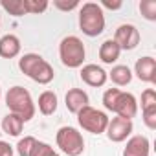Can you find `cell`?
I'll use <instances>...</instances> for the list:
<instances>
[{
	"label": "cell",
	"mask_w": 156,
	"mask_h": 156,
	"mask_svg": "<svg viewBox=\"0 0 156 156\" xmlns=\"http://www.w3.org/2000/svg\"><path fill=\"white\" fill-rule=\"evenodd\" d=\"M103 107L114 112L119 118L132 119L138 114V99L130 92H123L119 88H108L103 94Z\"/></svg>",
	"instance_id": "obj_1"
},
{
	"label": "cell",
	"mask_w": 156,
	"mask_h": 156,
	"mask_svg": "<svg viewBox=\"0 0 156 156\" xmlns=\"http://www.w3.org/2000/svg\"><path fill=\"white\" fill-rule=\"evenodd\" d=\"M6 105H8L9 112L11 114H17L24 123L30 121V119H33L35 110H37V107L33 103V98L28 92V88L19 87V85L17 87H11L6 92Z\"/></svg>",
	"instance_id": "obj_2"
},
{
	"label": "cell",
	"mask_w": 156,
	"mask_h": 156,
	"mask_svg": "<svg viewBox=\"0 0 156 156\" xmlns=\"http://www.w3.org/2000/svg\"><path fill=\"white\" fill-rule=\"evenodd\" d=\"M79 28L87 37H98L105 31V13L99 4L85 2L79 6Z\"/></svg>",
	"instance_id": "obj_3"
},
{
	"label": "cell",
	"mask_w": 156,
	"mask_h": 156,
	"mask_svg": "<svg viewBox=\"0 0 156 156\" xmlns=\"http://www.w3.org/2000/svg\"><path fill=\"white\" fill-rule=\"evenodd\" d=\"M87 57L85 44L79 37L68 35L59 44V59L66 68H81Z\"/></svg>",
	"instance_id": "obj_4"
},
{
	"label": "cell",
	"mask_w": 156,
	"mask_h": 156,
	"mask_svg": "<svg viewBox=\"0 0 156 156\" xmlns=\"http://www.w3.org/2000/svg\"><path fill=\"white\" fill-rule=\"evenodd\" d=\"M55 141L66 156H81L85 151L83 134L75 127H61L55 134Z\"/></svg>",
	"instance_id": "obj_5"
},
{
	"label": "cell",
	"mask_w": 156,
	"mask_h": 156,
	"mask_svg": "<svg viewBox=\"0 0 156 156\" xmlns=\"http://www.w3.org/2000/svg\"><path fill=\"white\" fill-rule=\"evenodd\" d=\"M75 116H77L79 127L83 130L90 132V134H103L107 130V125H108V119H110L103 110H98V108H94L90 105L81 108Z\"/></svg>",
	"instance_id": "obj_6"
},
{
	"label": "cell",
	"mask_w": 156,
	"mask_h": 156,
	"mask_svg": "<svg viewBox=\"0 0 156 156\" xmlns=\"http://www.w3.org/2000/svg\"><path fill=\"white\" fill-rule=\"evenodd\" d=\"M132 130H134L132 119H125V118L116 116V118L108 119V125H107L105 134H107V138H108L110 141L121 143V141H125L127 138H130Z\"/></svg>",
	"instance_id": "obj_7"
},
{
	"label": "cell",
	"mask_w": 156,
	"mask_h": 156,
	"mask_svg": "<svg viewBox=\"0 0 156 156\" xmlns=\"http://www.w3.org/2000/svg\"><path fill=\"white\" fill-rule=\"evenodd\" d=\"M114 41L121 51L123 50L130 51L140 44V30L134 24H121V26H118V30L114 33Z\"/></svg>",
	"instance_id": "obj_8"
},
{
	"label": "cell",
	"mask_w": 156,
	"mask_h": 156,
	"mask_svg": "<svg viewBox=\"0 0 156 156\" xmlns=\"http://www.w3.org/2000/svg\"><path fill=\"white\" fill-rule=\"evenodd\" d=\"M81 79L85 85H88L92 88H101L108 81V75L98 64H85V66H81Z\"/></svg>",
	"instance_id": "obj_9"
},
{
	"label": "cell",
	"mask_w": 156,
	"mask_h": 156,
	"mask_svg": "<svg viewBox=\"0 0 156 156\" xmlns=\"http://www.w3.org/2000/svg\"><path fill=\"white\" fill-rule=\"evenodd\" d=\"M134 73L143 83H154L156 81V61L151 55L140 57L134 64Z\"/></svg>",
	"instance_id": "obj_10"
},
{
	"label": "cell",
	"mask_w": 156,
	"mask_h": 156,
	"mask_svg": "<svg viewBox=\"0 0 156 156\" xmlns=\"http://www.w3.org/2000/svg\"><path fill=\"white\" fill-rule=\"evenodd\" d=\"M149 154H151V141L147 136L136 134L127 140L123 156H149Z\"/></svg>",
	"instance_id": "obj_11"
},
{
	"label": "cell",
	"mask_w": 156,
	"mask_h": 156,
	"mask_svg": "<svg viewBox=\"0 0 156 156\" xmlns=\"http://www.w3.org/2000/svg\"><path fill=\"white\" fill-rule=\"evenodd\" d=\"M64 103H66V108L72 114H77L81 108H85L90 103V99H88V94L83 88H70L64 96Z\"/></svg>",
	"instance_id": "obj_12"
},
{
	"label": "cell",
	"mask_w": 156,
	"mask_h": 156,
	"mask_svg": "<svg viewBox=\"0 0 156 156\" xmlns=\"http://www.w3.org/2000/svg\"><path fill=\"white\" fill-rule=\"evenodd\" d=\"M22 50V44H20V39L17 35H4L0 37V57L2 59H15Z\"/></svg>",
	"instance_id": "obj_13"
},
{
	"label": "cell",
	"mask_w": 156,
	"mask_h": 156,
	"mask_svg": "<svg viewBox=\"0 0 156 156\" xmlns=\"http://www.w3.org/2000/svg\"><path fill=\"white\" fill-rule=\"evenodd\" d=\"M119 55H121V50H119V46L116 44L114 39H107L99 46V59L105 64H114L119 59Z\"/></svg>",
	"instance_id": "obj_14"
},
{
	"label": "cell",
	"mask_w": 156,
	"mask_h": 156,
	"mask_svg": "<svg viewBox=\"0 0 156 156\" xmlns=\"http://www.w3.org/2000/svg\"><path fill=\"white\" fill-rule=\"evenodd\" d=\"M53 77H55V72H53L51 64H50L46 59H42L41 64H39V66L33 70V73L30 75V79H33V81L39 83V85H50V83L53 81Z\"/></svg>",
	"instance_id": "obj_15"
},
{
	"label": "cell",
	"mask_w": 156,
	"mask_h": 156,
	"mask_svg": "<svg viewBox=\"0 0 156 156\" xmlns=\"http://www.w3.org/2000/svg\"><path fill=\"white\" fill-rule=\"evenodd\" d=\"M108 79L116 85V87H127L132 81V72L127 64H116L112 66V70L107 73Z\"/></svg>",
	"instance_id": "obj_16"
},
{
	"label": "cell",
	"mask_w": 156,
	"mask_h": 156,
	"mask_svg": "<svg viewBox=\"0 0 156 156\" xmlns=\"http://www.w3.org/2000/svg\"><path fill=\"white\" fill-rule=\"evenodd\" d=\"M57 94L53 90H44L41 96H39V101H37V107H39V112L42 116H51L55 110H57Z\"/></svg>",
	"instance_id": "obj_17"
},
{
	"label": "cell",
	"mask_w": 156,
	"mask_h": 156,
	"mask_svg": "<svg viewBox=\"0 0 156 156\" xmlns=\"http://www.w3.org/2000/svg\"><path fill=\"white\" fill-rule=\"evenodd\" d=\"M0 125H2V130L8 136H20V132L24 129V121L17 114H11V112L2 118V123H0Z\"/></svg>",
	"instance_id": "obj_18"
},
{
	"label": "cell",
	"mask_w": 156,
	"mask_h": 156,
	"mask_svg": "<svg viewBox=\"0 0 156 156\" xmlns=\"http://www.w3.org/2000/svg\"><path fill=\"white\" fill-rule=\"evenodd\" d=\"M41 61H42V55H39V53H24L19 59V68L24 75L30 77L33 73V70L41 64Z\"/></svg>",
	"instance_id": "obj_19"
},
{
	"label": "cell",
	"mask_w": 156,
	"mask_h": 156,
	"mask_svg": "<svg viewBox=\"0 0 156 156\" xmlns=\"http://www.w3.org/2000/svg\"><path fill=\"white\" fill-rule=\"evenodd\" d=\"M0 6H2L4 11H8L13 17H22L26 15L24 11V2L22 0H0Z\"/></svg>",
	"instance_id": "obj_20"
},
{
	"label": "cell",
	"mask_w": 156,
	"mask_h": 156,
	"mask_svg": "<svg viewBox=\"0 0 156 156\" xmlns=\"http://www.w3.org/2000/svg\"><path fill=\"white\" fill-rule=\"evenodd\" d=\"M24 2V11L30 13V15H39V13H44L48 9V2L46 0H22Z\"/></svg>",
	"instance_id": "obj_21"
},
{
	"label": "cell",
	"mask_w": 156,
	"mask_h": 156,
	"mask_svg": "<svg viewBox=\"0 0 156 156\" xmlns=\"http://www.w3.org/2000/svg\"><path fill=\"white\" fill-rule=\"evenodd\" d=\"M35 143H37V140H35L33 136H24V138H20L19 143H17V152H19V156H31V151H33Z\"/></svg>",
	"instance_id": "obj_22"
},
{
	"label": "cell",
	"mask_w": 156,
	"mask_h": 156,
	"mask_svg": "<svg viewBox=\"0 0 156 156\" xmlns=\"http://www.w3.org/2000/svg\"><path fill=\"white\" fill-rule=\"evenodd\" d=\"M140 11L143 19L154 22L156 20V0H141L140 2Z\"/></svg>",
	"instance_id": "obj_23"
},
{
	"label": "cell",
	"mask_w": 156,
	"mask_h": 156,
	"mask_svg": "<svg viewBox=\"0 0 156 156\" xmlns=\"http://www.w3.org/2000/svg\"><path fill=\"white\" fill-rule=\"evenodd\" d=\"M141 119H143V123H145L147 129L154 130V129H156V107L143 108V110H141Z\"/></svg>",
	"instance_id": "obj_24"
},
{
	"label": "cell",
	"mask_w": 156,
	"mask_h": 156,
	"mask_svg": "<svg viewBox=\"0 0 156 156\" xmlns=\"http://www.w3.org/2000/svg\"><path fill=\"white\" fill-rule=\"evenodd\" d=\"M53 152H55V151H53V147H51L50 143L37 140V143H35V147H33V151H31V156H51Z\"/></svg>",
	"instance_id": "obj_25"
},
{
	"label": "cell",
	"mask_w": 156,
	"mask_h": 156,
	"mask_svg": "<svg viewBox=\"0 0 156 156\" xmlns=\"http://www.w3.org/2000/svg\"><path fill=\"white\" fill-rule=\"evenodd\" d=\"M140 103H141V110H143V108H149V107H156V92H154L152 88L143 90Z\"/></svg>",
	"instance_id": "obj_26"
},
{
	"label": "cell",
	"mask_w": 156,
	"mask_h": 156,
	"mask_svg": "<svg viewBox=\"0 0 156 156\" xmlns=\"http://www.w3.org/2000/svg\"><path fill=\"white\" fill-rule=\"evenodd\" d=\"M53 6L61 11H72L75 8H79L81 4L77 2V0H72V2H64V0H53Z\"/></svg>",
	"instance_id": "obj_27"
},
{
	"label": "cell",
	"mask_w": 156,
	"mask_h": 156,
	"mask_svg": "<svg viewBox=\"0 0 156 156\" xmlns=\"http://www.w3.org/2000/svg\"><path fill=\"white\" fill-rule=\"evenodd\" d=\"M101 9L103 8H107V9H112V11H116V9H121V6H123V2H121V0H112V2H110V0H101Z\"/></svg>",
	"instance_id": "obj_28"
},
{
	"label": "cell",
	"mask_w": 156,
	"mask_h": 156,
	"mask_svg": "<svg viewBox=\"0 0 156 156\" xmlns=\"http://www.w3.org/2000/svg\"><path fill=\"white\" fill-rule=\"evenodd\" d=\"M0 156H13V147L4 140H0Z\"/></svg>",
	"instance_id": "obj_29"
},
{
	"label": "cell",
	"mask_w": 156,
	"mask_h": 156,
	"mask_svg": "<svg viewBox=\"0 0 156 156\" xmlns=\"http://www.w3.org/2000/svg\"><path fill=\"white\" fill-rule=\"evenodd\" d=\"M51 156H59V154H57V152H53V154H51Z\"/></svg>",
	"instance_id": "obj_30"
},
{
	"label": "cell",
	"mask_w": 156,
	"mask_h": 156,
	"mask_svg": "<svg viewBox=\"0 0 156 156\" xmlns=\"http://www.w3.org/2000/svg\"><path fill=\"white\" fill-rule=\"evenodd\" d=\"M0 98H2V88H0Z\"/></svg>",
	"instance_id": "obj_31"
},
{
	"label": "cell",
	"mask_w": 156,
	"mask_h": 156,
	"mask_svg": "<svg viewBox=\"0 0 156 156\" xmlns=\"http://www.w3.org/2000/svg\"><path fill=\"white\" fill-rule=\"evenodd\" d=\"M0 26H2V24H0Z\"/></svg>",
	"instance_id": "obj_32"
}]
</instances>
